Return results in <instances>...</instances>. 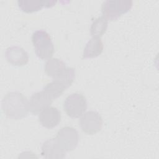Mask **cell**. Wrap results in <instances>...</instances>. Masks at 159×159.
Here are the masks:
<instances>
[{
    "label": "cell",
    "instance_id": "14",
    "mask_svg": "<svg viewBox=\"0 0 159 159\" xmlns=\"http://www.w3.org/2000/svg\"><path fill=\"white\" fill-rule=\"evenodd\" d=\"M108 26V20L103 16L96 19L91 25L90 34L93 37H101L106 31Z\"/></svg>",
    "mask_w": 159,
    "mask_h": 159
},
{
    "label": "cell",
    "instance_id": "10",
    "mask_svg": "<svg viewBox=\"0 0 159 159\" xmlns=\"http://www.w3.org/2000/svg\"><path fill=\"white\" fill-rule=\"evenodd\" d=\"M5 58L9 63L18 66L25 65L29 61L27 52L23 48L16 45L11 46L6 50Z\"/></svg>",
    "mask_w": 159,
    "mask_h": 159
},
{
    "label": "cell",
    "instance_id": "8",
    "mask_svg": "<svg viewBox=\"0 0 159 159\" xmlns=\"http://www.w3.org/2000/svg\"><path fill=\"white\" fill-rule=\"evenodd\" d=\"M66 151L61 147L56 138H52L45 141L41 148V155L45 158H64Z\"/></svg>",
    "mask_w": 159,
    "mask_h": 159
},
{
    "label": "cell",
    "instance_id": "11",
    "mask_svg": "<svg viewBox=\"0 0 159 159\" xmlns=\"http://www.w3.org/2000/svg\"><path fill=\"white\" fill-rule=\"evenodd\" d=\"M57 2L54 0H18L19 8L25 12L31 13L43 7H51Z\"/></svg>",
    "mask_w": 159,
    "mask_h": 159
},
{
    "label": "cell",
    "instance_id": "13",
    "mask_svg": "<svg viewBox=\"0 0 159 159\" xmlns=\"http://www.w3.org/2000/svg\"><path fill=\"white\" fill-rule=\"evenodd\" d=\"M104 45L101 38L93 37L86 44L83 53V58H95L101 54Z\"/></svg>",
    "mask_w": 159,
    "mask_h": 159
},
{
    "label": "cell",
    "instance_id": "1",
    "mask_svg": "<svg viewBox=\"0 0 159 159\" xmlns=\"http://www.w3.org/2000/svg\"><path fill=\"white\" fill-rule=\"evenodd\" d=\"M2 109L9 118L20 119L26 117L29 111V103L22 93L18 91L8 92L2 98Z\"/></svg>",
    "mask_w": 159,
    "mask_h": 159
},
{
    "label": "cell",
    "instance_id": "7",
    "mask_svg": "<svg viewBox=\"0 0 159 159\" xmlns=\"http://www.w3.org/2000/svg\"><path fill=\"white\" fill-rule=\"evenodd\" d=\"M53 99L44 90L36 92L31 96L29 103V111L34 115L39 114L46 107L50 106Z\"/></svg>",
    "mask_w": 159,
    "mask_h": 159
},
{
    "label": "cell",
    "instance_id": "3",
    "mask_svg": "<svg viewBox=\"0 0 159 159\" xmlns=\"http://www.w3.org/2000/svg\"><path fill=\"white\" fill-rule=\"evenodd\" d=\"M133 5L131 0H107L102 2L101 12L107 20H117L122 14L129 11Z\"/></svg>",
    "mask_w": 159,
    "mask_h": 159
},
{
    "label": "cell",
    "instance_id": "5",
    "mask_svg": "<svg viewBox=\"0 0 159 159\" xmlns=\"http://www.w3.org/2000/svg\"><path fill=\"white\" fill-rule=\"evenodd\" d=\"M80 126L85 134L93 135L101 130L102 126V119L98 112L89 111L81 117Z\"/></svg>",
    "mask_w": 159,
    "mask_h": 159
},
{
    "label": "cell",
    "instance_id": "4",
    "mask_svg": "<svg viewBox=\"0 0 159 159\" xmlns=\"http://www.w3.org/2000/svg\"><path fill=\"white\" fill-rule=\"evenodd\" d=\"M63 108L69 117H80L87 109L86 99L82 94L73 93L66 98L63 103Z\"/></svg>",
    "mask_w": 159,
    "mask_h": 159
},
{
    "label": "cell",
    "instance_id": "9",
    "mask_svg": "<svg viewBox=\"0 0 159 159\" xmlns=\"http://www.w3.org/2000/svg\"><path fill=\"white\" fill-rule=\"evenodd\" d=\"M39 120L42 126L52 129L60 123L61 112L57 107L48 106L41 111L39 116Z\"/></svg>",
    "mask_w": 159,
    "mask_h": 159
},
{
    "label": "cell",
    "instance_id": "15",
    "mask_svg": "<svg viewBox=\"0 0 159 159\" xmlns=\"http://www.w3.org/2000/svg\"><path fill=\"white\" fill-rule=\"evenodd\" d=\"M66 89V87L59 81L53 80L51 83L47 84L43 88L46 93H47L54 100L60 96Z\"/></svg>",
    "mask_w": 159,
    "mask_h": 159
},
{
    "label": "cell",
    "instance_id": "2",
    "mask_svg": "<svg viewBox=\"0 0 159 159\" xmlns=\"http://www.w3.org/2000/svg\"><path fill=\"white\" fill-rule=\"evenodd\" d=\"M32 41L38 57L48 59L54 53V46L50 35L43 30L34 32L32 35Z\"/></svg>",
    "mask_w": 159,
    "mask_h": 159
},
{
    "label": "cell",
    "instance_id": "12",
    "mask_svg": "<svg viewBox=\"0 0 159 159\" xmlns=\"http://www.w3.org/2000/svg\"><path fill=\"white\" fill-rule=\"evenodd\" d=\"M44 68L46 74L55 80L61 76L66 71L67 67L61 60L53 58L47 61Z\"/></svg>",
    "mask_w": 159,
    "mask_h": 159
},
{
    "label": "cell",
    "instance_id": "6",
    "mask_svg": "<svg viewBox=\"0 0 159 159\" xmlns=\"http://www.w3.org/2000/svg\"><path fill=\"white\" fill-rule=\"evenodd\" d=\"M55 138L64 150L70 152L76 147L79 141V134L75 128L65 126L58 131Z\"/></svg>",
    "mask_w": 159,
    "mask_h": 159
}]
</instances>
